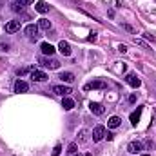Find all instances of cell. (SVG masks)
Segmentation results:
<instances>
[{
	"mask_svg": "<svg viewBox=\"0 0 156 156\" xmlns=\"http://www.w3.org/2000/svg\"><path fill=\"white\" fill-rule=\"evenodd\" d=\"M26 35L29 37L31 40H38L40 38V27L38 26H35V24H29V26H26Z\"/></svg>",
	"mask_w": 156,
	"mask_h": 156,
	"instance_id": "3957f363",
	"label": "cell"
},
{
	"mask_svg": "<svg viewBox=\"0 0 156 156\" xmlns=\"http://www.w3.org/2000/svg\"><path fill=\"white\" fill-rule=\"evenodd\" d=\"M89 42H96V33H91L89 35Z\"/></svg>",
	"mask_w": 156,
	"mask_h": 156,
	"instance_id": "f1b7e54d",
	"label": "cell"
},
{
	"mask_svg": "<svg viewBox=\"0 0 156 156\" xmlns=\"http://www.w3.org/2000/svg\"><path fill=\"white\" fill-rule=\"evenodd\" d=\"M60 153H62V145H56V147L53 149V156H58Z\"/></svg>",
	"mask_w": 156,
	"mask_h": 156,
	"instance_id": "cb8c5ba5",
	"label": "cell"
},
{
	"mask_svg": "<svg viewBox=\"0 0 156 156\" xmlns=\"http://www.w3.org/2000/svg\"><path fill=\"white\" fill-rule=\"evenodd\" d=\"M105 87H107V83L104 80H93V82H89V83L83 85L85 91H91V89H105Z\"/></svg>",
	"mask_w": 156,
	"mask_h": 156,
	"instance_id": "277c9868",
	"label": "cell"
},
{
	"mask_svg": "<svg viewBox=\"0 0 156 156\" xmlns=\"http://www.w3.org/2000/svg\"><path fill=\"white\" fill-rule=\"evenodd\" d=\"M129 102H136V94H131L129 96Z\"/></svg>",
	"mask_w": 156,
	"mask_h": 156,
	"instance_id": "1f68e13d",
	"label": "cell"
},
{
	"mask_svg": "<svg viewBox=\"0 0 156 156\" xmlns=\"http://www.w3.org/2000/svg\"><path fill=\"white\" fill-rule=\"evenodd\" d=\"M38 27H40V29L49 31V29H51V22H49L47 18H40V20H38Z\"/></svg>",
	"mask_w": 156,
	"mask_h": 156,
	"instance_id": "d6986e66",
	"label": "cell"
},
{
	"mask_svg": "<svg viewBox=\"0 0 156 156\" xmlns=\"http://www.w3.org/2000/svg\"><path fill=\"white\" fill-rule=\"evenodd\" d=\"M58 78L62 80V82H66V83H71V82H75V75L73 73H69V71H66V73H60Z\"/></svg>",
	"mask_w": 156,
	"mask_h": 156,
	"instance_id": "2e32d148",
	"label": "cell"
},
{
	"mask_svg": "<svg viewBox=\"0 0 156 156\" xmlns=\"http://www.w3.org/2000/svg\"><path fill=\"white\" fill-rule=\"evenodd\" d=\"M118 51H120V53H125V51H127V45L120 44V45H118Z\"/></svg>",
	"mask_w": 156,
	"mask_h": 156,
	"instance_id": "83f0119b",
	"label": "cell"
},
{
	"mask_svg": "<svg viewBox=\"0 0 156 156\" xmlns=\"http://www.w3.org/2000/svg\"><path fill=\"white\" fill-rule=\"evenodd\" d=\"M47 78H49V76H47L44 71H38V69L31 71V80H33V82H45Z\"/></svg>",
	"mask_w": 156,
	"mask_h": 156,
	"instance_id": "8fae6325",
	"label": "cell"
},
{
	"mask_svg": "<svg viewBox=\"0 0 156 156\" xmlns=\"http://www.w3.org/2000/svg\"><path fill=\"white\" fill-rule=\"evenodd\" d=\"M127 151H129L131 154H140V153L144 151V144H142V142H131V144L127 145Z\"/></svg>",
	"mask_w": 156,
	"mask_h": 156,
	"instance_id": "8992f818",
	"label": "cell"
},
{
	"mask_svg": "<svg viewBox=\"0 0 156 156\" xmlns=\"http://www.w3.org/2000/svg\"><path fill=\"white\" fill-rule=\"evenodd\" d=\"M40 66L45 67V69H58L60 67V62L55 60V58H49V56H40Z\"/></svg>",
	"mask_w": 156,
	"mask_h": 156,
	"instance_id": "6da1fadb",
	"label": "cell"
},
{
	"mask_svg": "<svg viewBox=\"0 0 156 156\" xmlns=\"http://www.w3.org/2000/svg\"><path fill=\"white\" fill-rule=\"evenodd\" d=\"M27 89H29L27 82H24V80H16L15 82V93H26Z\"/></svg>",
	"mask_w": 156,
	"mask_h": 156,
	"instance_id": "4fadbf2b",
	"label": "cell"
},
{
	"mask_svg": "<svg viewBox=\"0 0 156 156\" xmlns=\"http://www.w3.org/2000/svg\"><path fill=\"white\" fill-rule=\"evenodd\" d=\"M105 127L104 125H96L94 129H93V133H91V138H93V142H102L104 138H105Z\"/></svg>",
	"mask_w": 156,
	"mask_h": 156,
	"instance_id": "7a4b0ae2",
	"label": "cell"
},
{
	"mask_svg": "<svg viewBox=\"0 0 156 156\" xmlns=\"http://www.w3.org/2000/svg\"><path fill=\"white\" fill-rule=\"evenodd\" d=\"M31 71H35V69H33V67H22V69L16 71V75H18V76H24V75H27V73H31Z\"/></svg>",
	"mask_w": 156,
	"mask_h": 156,
	"instance_id": "7402d4cb",
	"label": "cell"
},
{
	"mask_svg": "<svg viewBox=\"0 0 156 156\" xmlns=\"http://www.w3.org/2000/svg\"><path fill=\"white\" fill-rule=\"evenodd\" d=\"M53 93H55V94H60V96H69L73 91H71V87H67V85H53Z\"/></svg>",
	"mask_w": 156,
	"mask_h": 156,
	"instance_id": "5b68a950",
	"label": "cell"
},
{
	"mask_svg": "<svg viewBox=\"0 0 156 156\" xmlns=\"http://www.w3.org/2000/svg\"><path fill=\"white\" fill-rule=\"evenodd\" d=\"M11 9H13V11H16V13H18V11H24V5H20V4H18V2H16V0H15V2H13V4H11Z\"/></svg>",
	"mask_w": 156,
	"mask_h": 156,
	"instance_id": "603a6c76",
	"label": "cell"
},
{
	"mask_svg": "<svg viewBox=\"0 0 156 156\" xmlns=\"http://www.w3.org/2000/svg\"><path fill=\"white\" fill-rule=\"evenodd\" d=\"M87 140H89V131L82 129V131H80V138H78V142H80V144H85Z\"/></svg>",
	"mask_w": 156,
	"mask_h": 156,
	"instance_id": "ffe728a7",
	"label": "cell"
},
{
	"mask_svg": "<svg viewBox=\"0 0 156 156\" xmlns=\"http://www.w3.org/2000/svg\"><path fill=\"white\" fill-rule=\"evenodd\" d=\"M140 156H151V154H140Z\"/></svg>",
	"mask_w": 156,
	"mask_h": 156,
	"instance_id": "836d02e7",
	"label": "cell"
},
{
	"mask_svg": "<svg viewBox=\"0 0 156 156\" xmlns=\"http://www.w3.org/2000/svg\"><path fill=\"white\" fill-rule=\"evenodd\" d=\"M134 42H136V44H138V45H142V47H144V49H149V45H147V44H145V42H142V40H134Z\"/></svg>",
	"mask_w": 156,
	"mask_h": 156,
	"instance_id": "4316f807",
	"label": "cell"
},
{
	"mask_svg": "<svg viewBox=\"0 0 156 156\" xmlns=\"http://www.w3.org/2000/svg\"><path fill=\"white\" fill-rule=\"evenodd\" d=\"M35 9H37L38 13H47V11H49V5H47V2H44V0H38V2L35 4Z\"/></svg>",
	"mask_w": 156,
	"mask_h": 156,
	"instance_id": "ac0fdd59",
	"label": "cell"
},
{
	"mask_svg": "<svg viewBox=\"0 0 156 156\" xmlns=\"http://www.w3.org/2000/svg\"><path fill=\"white\" fill-rule=\"evenodd\" d=\"M120 125H122V118L120 116H111L107 120V127H109V129H116Z\"/></svg>",
	"mask_w": 156,
	"mask_h": 156,
	"instance_id": "5bb4252c",
	"label": "cell"
},
{
	"mask_svg": "<svg viewBox=\"0 0 156 156\" xmlns=\"http://www.w3.org/2000/svg\"><path fill=\"white\" fill-rule=\"evenodd\" d=\"M75 156H93L91 153H85V154H75Z\"/></svg>",
	"mask_w": 156,
	"mask_h": 156,
	"instance_id": "d6a6232c",
	"label": "cell"
},
{
	"mask_svg": "<svg viewBox=\"0 0 156 156\" xmlns=\"http://www.w3.org/2000/svg\"><path fill=\"white\" fill-rule=\"evenodd\" d=\"M58 51H60L64 56H69V55H71V45H69V42L62 40V42L58 44Z\"/></svg>",
	"mask_w": 156,
	"mask_h": 156,
	"instance_id": "7c38bea8",
	"label": "cell"
},
{
	"mask_svg": "<svg viewBox=\"0 0 156 156\" xmlns=\"http://www.w3.org/2000/svg\"><path fill=\"white\" fill-rule=\"evenodd\" d=\"M16 31H20V20H11V22L5 24V33L13 35V33H16Z\"/></svg>",
	"mask_w": 156,
	"mask_h": 156,
	"instance_id": "52a82bcc",
	"label": "cell"
},
{
	"mask_svg": "<svg viewBox=\"0 0 156 156\" xmlns=\"http://www.w3.org/2000/svg\"><path fill=\"white\" fill-rule=\"evenodd\" d=\"M16 2H18L20 5H24V7H26V5H29V4H33V0H16Z\"/></svg>",
	"mask_w": 156,
	"mask_h": 156,
	"instance_id": "d4e9b609",
	"label": "cell"
},
{
	"mask_svg": "<svg viewBox=\"0 0 156 156\" xmlns=\"http://www.w3.org/2000/svg\"><path fill=\"white\" fill-rule=\"evenodd\" d=\"M76 151H78V144H76V142H73V144H69V147H67V154L75 156V154H76Z\"/></svg>",
	"mask_w": 156,
	"mask_h": 156,
	"instance_id": "44dd1931",
	"label": "cell"
},
{
	"mask_svg": "<svg viewBox=\"0 0 156 156\" xmlns=\"http://www.w3.org/2000/svg\"><path fill=\"white\" fill-rule=\"evenodd\" d=\"M40 49H42V53H44V56H53L55 55V47L49 44V42H42V45H40Z\"/></svg>",
	"mask_w": 156,
	"mask_h": 156,
	"instance_id": "9c48e42d",
	"label": "cell"
},
{
	"mask_svg": "<svg viewBox=\"0 0 156 156\" xmlns=\"http://www.w3.org/2000/svg\"><path fill=\"white\" fill-rule=\"evenodd\" d=\"M89 109H91V113H93V115H96V116L104 115V111H105V109H104V105H102V104H98V102H91V104H89Z\"/></svg>",
	"mask_w": 156,
	"mask_h": 156,
	"instance_id": "30bf717a",
	"label": "cell"
},
{
	"mask_svg": "<svg viewBox=\"0 0 156 156\" xmlns=\"http://www.w3.org/2000/svg\"><path fill=\"white\" fill-rule=\"evenodd\" d=\"M62 107H64L66 111H71V109L75 107V100L69 98V96H64V100H62Z\"/></svg>",
	"mask_w": 156,
	"mask_h": 156,
	"instance_id": "9a60e30c",
	"label": "cell"
},
{
	"mask_svg": "<svg viewBox=\"0 0 156 156\" xmlns=\"http://www.w3.org/2000/svg\"><path fill=\"white\" fill-rule=\"evenodd\" d=\"M142 111H144V109H142V107H138V109H136V111H134V113H131V123H133V125H136V123H138V122H140V116H142Z\"/></svg>",
	"mask_w": 156,
	"mask_h": 156,
	"instance_id": "e0dca14e",
	"label": "cell"
},
{
	"mask_svg": "<svg viewBox=\"0 0 156 156\" xmlns=\"http://www.w3.org/2000/svg\"><path fill=\"white\" fill-rule=\"evenodd\" d=\"M144 37H145V38H147V40H151V42H154V37H153V35H149V33H145Z\"/></svg>",
	"mask_w": 156,
	"mask_h": 156,
	"instance_id": "f546056e",
	"label": "cell"
},
{
	"mask_svg": "<svg viewBox=\"0 0 156 156\" xmlns=\"http://www.w3.org/2000/svg\"><path fill=\"white\" fill-rule=\"evenodd\" d=\"M122 27H123V29H125V31H129V33H134V29H133V27H131V26H129V24H123V26H122Z\"/></svg>",
	"mask_w": 156,
	"mask_h": 156,
	"instance_id": "484cf974",
	"label": "cell"
},
{
	"mask_svg": "<svg viewBox=\"0 0 156 156\" xmlns=\"http://www.w3.org/2000/svg\"><path fill=\"white\" fill-rule=\"evenodd\" d=\"M125 82H127L131 87H134V89H136V87H140V83H142V82H140V78L136 76V73H129V75L125 76Z\"/></svg>",
	"mask_w": 156,
	"mask_h": 156,
	"instance_id": "ba28073f",
	"label": "cell"
},
{
	"mask_svg": "<svg viewBox=\"0 0 156 156\" xmlns=\"http://www.w3.org/2000/svg\"><path fill=\"white\" fill-rule=\"evenodd\" d=\"M145 145H147V149H153V147H154V145H153V142H151V140H149V142H145Z\"/></svg>",
	"mask_w": 156,
	"mask_h": 156,
	"instance_id": "4dcf8cb0",
	"label": "cell"
}]
</instances>
